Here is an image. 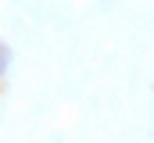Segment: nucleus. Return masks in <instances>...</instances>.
Instances as JSON below:
<instances>
[{"label": "nucleus", "instance_id": "nucleus-1", "mask_svg": "<svg viewBox=\"0 0 154 143\" xmlns=\"http://www.w3.org/2000/svg\"><path fill=\"white\" fill-rule=\"evenodd\" d=\"M7 61H11V54H7V47H4V43H0V75H4V72H7Z\"/></svg>", "mask_w": 154, "mask_h": 143}]
</instances>
